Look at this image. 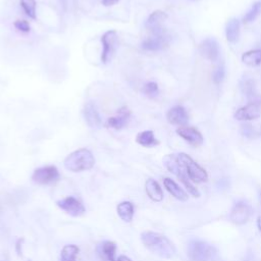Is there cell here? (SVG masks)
<instances>
[{
    "label": "cell",
    "mask_w": 261,
    "mask_h": 261,
    "mask_svg": "<svg viewBox=\"0 0 261 261\" xmlns=\"http://www.w3.org/2000/svg\"><path fill=\"white\" fill-rule=\"evenodd\" d=\"M144 246L153 254L162 258H171L175 255V247L165 236L155 231H144L141 233Z\"/></svg>",
    "instance_id": "cell-1"
},
{
    "label": "cell",
    "mask_w": 261,
    "mask_h": 261,
    "mask_svg": "<svg viewBox=\"0 0 261 261\" xmlns=\"http://www.w3.org/2000/svg\"><path fill=\"white\" fill-rule=\"evenodd\" d=\"M63 165L71 172L90 170L95 165V157L89 149L81 148L68 154L63 161Z\"/></svg>",
    "instance_id": "cell-2"
},
{
    "label": "cell",
    "mask_w": 261,
    "mask_h": 261,
    "mask_svg": "<svg viewBox=\"0 0 261 261\" xmlns=\"http://www.w3.org/2000/svg\"><path fill=\"white\" fill-rule=\"evenodd\" d=\"M163 164L166 167V169L168 171H170L171 173H173L174 175H176L178 177V179L184 184V186L186 187L187 191L196 198L200 197V192L198 191L197 188L194 187V185L192 184V181L190 180V178L188 177L184 167L181 166V164L178 162L177 160V155L176 154H168L165 155L163 157Z\"/></svg>",
    "instance_id": "cell-3"
},
{
    "label": "cell",
    "mask_w": 261,
    "mask_h": 261,
    "mask_svg": "<svg viewBox=\"0 0 261 261\" xmlns=\"http://www.w3.org/2000/svg\"><path fill=\"white\" fill-rule=\"evenodd\" d=\"M177 155V160L184 167L188 177L191 181L194 182H205L208 179L207 171L200 166L196 161L192 159L191 156H189L186 153H179Z\"/></svg>",
    "instance_id": "cell-4"
},
{
    "label": "cell",
    "mask_w": 261,
    "mask_h": 261,
    "mask_svg": "<svg viewBox=\"0 0 261 261\" xmlns=\"http://www.w3.org/2000/svg\"><path fill=\"white\" fill-rule=\"evenodd\" d=\"M215 250L209 244L202 241H192L188 246V255L192 261H210Z\"/></svg>",
    "instance_id": "cell-5"
},
{
    "label": "cell",
    "mask_w": 261,
    "mask_h": 261,
    "mask_svg": "<svg viewBox=\"0 0 261 261\" xmlns=\"http://www.w3.org/2000/svg\"><path fill=\"white\" fill-rule=\"evenodd\" d=\"M60 179V173L56 166L46 165L35 169L32 174V180L38 185H51Z\"/></svg>",
    "instance_id": "cell-6"
},
{
    "label": "cell",
    "mask_w": 261,
    "mask_h": 261,
    "mask_svg": "<svg viewBox=\"0 0 261 261\" xmlns=\"http://www.w3.org/2000/svg\"><path fill=\"white\" fill-rule=\"evenodd\" d=\"M102 43V53H101V62L107 63L114 53L117 44V32L115 30H110L105 32L101 37Z\"/></svg>",
    "instance_id": "cell-7"
},
{
    "label": "cell",
    "mask_w": 261,
    "mask_h": 261,
    "mask_svg": "<svg viewBox=\"0 0 261 261\" xmlns=\"http://www.w3.org/2000/svg\"><path fill=\"white\" fill-rule=\"evenodd\" d=\"M56 205L61 210H63L64 212L73 217L82 216L86 212V208L83 205V203L72 196H67L63 199L56 201Z\"/></svg>",
    "instance_id": "cell-8"
},
{
    "label": "cell",
    "mask_w": 261,
    "mask_h": 261,
    "mask_svg": "<svg viewBox=\"0 0 261 261\" xmlns=\"http://www.w3.org/2000/svg\"><path fill=\"white\" fill-rule=\"evenodd\" d=\"M252 214H253V209L249 204L245 202H238L233 205L230 211L229 219L234 224L241 225L248 222Z\"/></svg>",
    "instance_id": "cell-9"
},
{
    "label": "cell",
    "mask_w": 261,
    "mask_h": 261,
    "mask_svg": "<svg viewBox=\"0 0 261 261\" xmlns=\"http://www.w3.org/2000/svg\"><path fill=\"white\" fill-rule=\"evenodd\" d=\"M83 113L88 126H90L91 128H99L101 126L102 119L95 102L88 101L84 106Z\"/></svg>",
    "instance_id": "cell-10"
},
{
    "label": "cell",
    "mask_w": 261,
    "mask_h": 261,
    "mask_svg": "<svg viewBox=\"0 0 261 261\" xmlns=\"http://www.w3.org/2000/svg\"><path fill=\"white\" fill-rule=\"evenodd\" d=\"M152 34L151 37L147 38L142 43V48L145 51H159L167 45V37L162 30L152 32Z\"/></svg>",
    "instance_id": "cell-11"
},
{
    "label": "cell",
    "mask_w": 261,
    "mask_h": 261,
    "mask_svg": "<svg viewBox=\"0 0 261 261\" xmlns=\"http://www.w3.org/2000/svg\"><path fill=\"white\" fill-rule=\"evenodd\" d=\"M260 115L261 108L256 102H251L246 106L239 108L234 113V117L238 120H254L257 119Z\"/></svg>",
    "instance_id": "cell-12"
},
{
    "label": "cell",
    "mask_w": 261,
    "mask_h": 261,
    "mask_svg": "<svg viewBox=\"0 0 261 261\" xmlns=\"http://www.w3.org/2000/svg\"><path fill=\"white\" fill-rule=\"evenodd\" d=\"M176 134L194 147L202 145L204 141L202 134L197 128L192 126H179L176 129Z\"/></svg>",
    "instance_id": "cell-13"
},
{
    "label": "cell",
    "mask_w": 261,
    "mask_h": 261,
    "mask_svg": "<svg viewBox=\"0 0 261 261\" xmlns=\"http://www.w3.org/2000/svg\"><path fill=\"white\" fill-rule=\"evenodd\" d=\"M166 118L169 123L178 126H186L189 121L188 113L186 109L180 105H176L170 108L166 113Z\"/></svg>",
    "instance_id": "cell-14"
},
{
    "label": "cell",
    "mask_w": 261,
    "mask_h": 261,
    "mask_svg": "<svg viewBox=\"0 0 261 261\" xmlns=\"http://www.w3.org/2000/svg\"><path fill=\"white\" fill-rule=\"evenodd\" d=\"M202 56L210 61H216L219 56V46L215 39L208 38L204 40L200 46Z\"/></svg>",
    "instance_id": "cell-15"
},
{
    "label": "cell",
    "mask_w": 261,
    "mask_h": 261,
    "mask_svg": "<svg viewBox=\"0 0 261 261\" xmlns=\"http://www.w3.org/2000/svg\"><path fill=\"white\" fill-rule=\"evenodd\" d=\"M130 111L126 107H121L117 110V114L115 116H111L106 121V126L114 129H121L124 127L129 120Z\"/></svg>",
    "instance_id": "cell-16"
},
{
    "label": "cell",
    "mask_w": 261,
    "mask_h": 261,
    "mask_svg": "<svg viewBox=\"0 0 261 261\" xmlns=\"http://www.w3.org/2000/svg\"><path fill=\"white\" fill-rule=\"evenodd\" d=\"M117 246L112 241H104L100 243L97 247L98 255L104 261H116L115 253H116Z\"/></svg>",
    "instance_id": "cell-17"
},
{
    "label": "cell",
    "mask_w": 261,
    "mask_h": 261,
    "mask_svg": "<svg viewBox=\"0 0 261 261\" xmlns=\"http://www.w3.org/2000/svg\"><path fill=\"white\" fill-rule=\"evenodd\" d=\"M145 191L147 196L154 202L163 200V191L160 185L153 178H148L145 182Z\"/></svg>",
    "instance_id": "cell-18"
},
{
    "label": "cell",
    "mask_w": 261,
    "mask_h": 261,
    "mask_svg": "<svg viewBox=\"0 0 261 261\" xmlns=\"http://www.w3.org/2000/svg\"><path fill=\"white\" fill-rule=\"evenodd\" d=\"M163 185H164L165 189L167 190V192L169 194H171V196H173L175 199L182 201V202L188 200V198H189L188 194L173 179H171L169 177H165L163 179Z\"/></svg>",
    "instance_id": "cell-19"
},
{
    "label": "cell",
    "mask_w": 261,
    "mask_h": 261,
    "mask_svg": "<svg viewBox=\"0 0 261 261\" xmlns=\"http://www.w3.org/2000/svg\"><path fill=\"white\" fill-rule=\"evenodd\" d=\"M167 18V15L164 11L162 10H155L153 11L146 22V25L149 30H151V32H156V31H160L162 30L161 28V23Z\"/></svg>",
    "instance_id": "cell-20"
},
{
    "label": "cell",
    "mask_w": 261,
    "mask_h": 261,
    "mask_svg": "<svg viewBox=\"0 0 261 261\" xmlns=\"http://www.w3.org/2000/svg\"><path fill=\"white\" fill-rule=\"evenodd\" d=\"M116 211L118 216L120 217V219L124 222H130L133 220L134 217V213H135V207L134 204L129 201H123L120 202L117 207H116Z\"/></svg>",
    "instance_id": "cell-21"
},
{
    "label": "cell",
    "mask_w": 261,
    "mask_h": 261,
    "mask_svg": "<svg viewBox=\"0 0 261 261\" xmlns=\"http://www.w3.org/2000/svg\"><path fill=\"white\" fill-rule=\"evenodd\" d=\"M136 142L139 145L147 148H151L159 145V141L155 138L154 133L152 130H144L139 133L136 137Z\"/></svg>",
    "instance_id": "cell-22"
},
{
    "label": "cell",
    "mask_w": 261,
    "mask_h": 261,
    "mask_svg": "<svg viewBox=\"0 0 261 261\" xmlns=\"http://www.w3.org/2000/svg\"><path fill=\"white\" fill-rule=\"evenodd\" d=\"M226 39L230 43H236L240 37V21L237 18H230L225 28Z\"/></svg>",
    "instance_id": "cell-23"
},
{
    "label": "cell",
    "mask_w": 261,
    "mask_h": 261,
    "mask_svg": "<svg viewBox=\"0 0 261 261\" xmlns=\"http://www.w3.org/2000/svg\"><path fill=\"white\" fill-rule=\"evenodd\" d=\"M79 252H80V248L76 245H73V244L65 245L61 250L60 261H75Z\"/></svg>",
    "instance_id": "cell-24"
},
{
    "label": "cell",
    "mask_w": 261,
    "mask_h": 261,
    "mask_svg": "<svg viewBox=\"0 0 261 261\" xmlns=\"http://www.w3.org/2000/svg\"><path fill=\"white\" fill-rule=\"evenodd\" d=\"M242 60L244 63L250 65V66H257L261 63V50L255 49L247 51L243 54Z\"/></svg>",
    "instance_id": "cell-25"
},
{
    "label": "cell",
    "mask_w": 261,
    "mask_h": 261,
    "mask_svg": "<svg viewBox=\"0 0 261 261\" xmlns=\"http://www.w3.org/2000/svg\"><path fill=\"white\" fill-rule=\"evenodd\" d=\"M20 6L30 18H37V2L36 0H20Z\"/></svg>",
    "instance_id": "cell-26"
},
{
    "label": "cell",
    "mask_w": 261,
    "mask_h": 261,
    "mask_svg": "<svg viewBox=\"0 0 261 261\" xmlns=\"http://www.w3.org/2000/svg\"><path fill=\"white\" fill-rule=\"evenodd\" d=\"M261 13V0H258L256 2L253 3L252 7L248 10V12L245 14L243 21L245 23H249L252 22L253 20H255L259 14Z\"/></svg>",
    "instance_id": "cell-27"
},
{
    "label": "cell",
    "mask_w": 261,
    "mask_h": 261,
    "mask_svg": "<svg viewBox=\"0 0 261 261\" xmlns=\"http://www.w3.org/2000/svg\"><path fill=\"white\" fill-rule=\"evenodd\" d=\"M143 93L149 98H155L159 95V88L155 82H149L144 85Z\"/></svg>",
    "instance_id": "cell-28"
},
{
    "label": "cell",
    "mask_w": 261,
    "mask_h": 261,
    "mask_svg": "<svg viewBox=\"0 0 261 261\" xmlns=\"http://www.w3.org/2000/svg\"><path fill=\"white\" fill-rule=\"evenodd\" d=\"M242 90H243V93L249 98H252L253 96L256 95L254 82L251 81V80H247V81L244 82V84L242 86Z\"/></svg>",
    "instance_id": "cell-29"
},
{
    "label": "cell",
    "mask_w": 261,
    "mask_h": 261,
    "mask_svg": "<svg viewBox=\"0 0 261 261\" xmlns=\"http://www.w3.org/2000/svg\"><path fill=\"white\" fill-rule=\"evenodd\" d=\"M224 76H225V69H224L223 65H219V66L216 67L215 70L213 71V76H212V79H213V82H214L215 84H220V83L223 81Z\"/></svg>",
    "instance_id": "cell-30"
},
{
    "label": "cell",
    "mask_w": 261,
    "mask_h": 261,
    "mask_svg": "<svg viewBox=\"0 0 261 261\" xmlns=\"http://www.w3.org/2000/svg\"><path fill=\"white\" fill-rule=\"evenodd\" d=\"M13 25H14V28L17 31H19L21 33H29L31 31V25H30L29 21H27L24 19H17V20H15Z\"/></svg>",
    "instance_id": "cell-31"
},
{
    "label": "cell",
    "mask_w": 261,
    "mask_h": 261,
    "mask_svg": "<svg viewBox=\"0 0 261 261\" xmlns=\"http://www.w3.org/2000/svg\"><path fill=\"white\" fill-rule=\"evenodd\" d=\"M119 0H102V4L104 6H112L115 3H117Z\"/></svg>",
    "instance_id": "cell-32"
},
{
    "label": "cell",
    "mask_w": 261,
    "mask_h": 261,
    "mask_svg": "<svg viewBox=\"0 0 261 261\" xmlns=\"http://www.w3.org/2000/svg\"><path fill=\"white\" fill-rule=\"evenodd\" d=\"M116 261H133V260L130 258H128L127 256H125V255H120V256H118Z\"/></svg>",
    "instance_id": "cell-33"
},
{
    "label": "cell",
    "mask_w": 261,
    "mask_h": 261,
    "mask_svg": "<svg viewBox=\"0 0 261 261\" xmlns=\"http://www.w3.org/2000/svg\"><path fill=\"white\" fill-rule=\"evenodd\" d=\"M257 225H258V228L259 230L261 231V216L258 217V220H257Z\"/></svg>",
    "instance_id": "cell-34"
},
{
    "label": "cell",
    "mask_w": 261,
    "mask_h": 261,
    "mask_svg": "<svg viewBox=\"0 0 261 261\" xmlns=\"http://www.w3.org/2000/svg\"><path fill=\"white\" fill-rule=\"evenodd\" d=\"M193 1H197V0H193Z\"/></svg>",
    "instance_id": "cell-35"
},
{
    "label": "cell",
    "mask_w": 261,
    "mask_h": 261,
    "mask_svg": "<svg viewBox=\"0 0 261 261\" xmlns=\"http://www.w3.org/2000/svg\"><path fill=\"white\" fill-rule=\"evenodd\" d=\"M260 199H261V196H260Z\"/></svg>",
    "instance_id": "cell-36"
}]
</instances>
